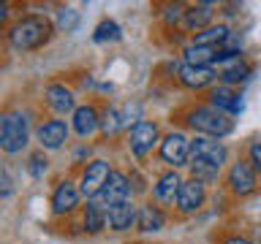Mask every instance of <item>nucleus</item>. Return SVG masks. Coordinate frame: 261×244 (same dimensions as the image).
Masks as SVG:
<instances>
[{"instance_id": "nucleus-1", "label": "nucleus", "mask_w": 261, "mask_h": 244, "mask_svg": "<svg viewBox=\"0 0 261 244\" xmlns=\"http://www.w3.org/2000/svg\"><path fill=\"white\" fill-rule=\"evenodd\" d=\"M52 38V22L46 16L30 14L22 16L11 24L8 30V44H11L16 52H33V49H41L46 41Z\"/></svg>"}, {"instance_id": "nucleus-2", "label": "nucleus", "mask_w": 261, "mask_h": 244, "mask_svg": "<svg viewBox=\"0 0 261 244\" xmlns=\"http://www.w3.org/2000/svg\"><path fill=\"white\" fill-rule=\"evenodd\" d=\"M188 128H193L196 133L210 136V138H223L234 130V119L228 114L218 111L215 106H199L188 114Z\"/></svg>"}, {"instance_id": "nucleus-3", "label": "nucleus", "mask_w": 261, "mask_h": 244, "mask_svg": "<svg viewBox=\"0 0 261 244\" xmlns=\"http://www.w3.org/2000/svg\"><path fill=\"white\" fill-rule=\"evenodd\" d=\"M30 128H28V114L22 111H6L0 117V149L6 155H16L28 146Z\"/></svg>"}, {"instance_id": "nucleus-4", "label": "nucleus", "mask_w": 261, "mask_h": 244, "mask_svg": "<svg viewBox=\"0 0 261 244\" xmlns=\"http://www.w3.org/2000/svg\"><path fill=\"white\" fill-rule=\"evenodd\" d=\"M228 158V149L223 146L220 138H210V136H196L191 141V163H204L212 168H223V163Z\"/></svg>"}, {"instance_id": "nucleus-5", "label": "nucleus", "mask_w": 261, "mask_h": 244, "mask_svg": "<svg viewBox=\"0 0 261 244\" xmlns=\"http://www.w3.org/2000/svg\"><path fill=\"white\" fill-rule=\"evenodd\" d=\"M95 201L101 203L106 211L114 209V206H120V203H128L130 201V182H128V176L120 174V171H112L109 182L103 185V190L98 193Z\"/></svg>"}, {"instance_id": "nucleus-6", "label": "nucleus", "mask_w": 261, "mask_h": 244, "mask_svg": "<svg viewBox=\"0 0 261 244\" xmlns=\"http://www.w3.org/2000/svg\"><path fill=\"white\" fill-rule=\"evenodd\" d=\"M226 182H228V187H231V193L242 198V195L256 193V187H258V174H256V168L250 166V160H240V163H234V166L228 168Z\"/></svg>"}, {"instance_id": "nucleus-7", "label": "nucleus", "mask_w": 261, "mask_h": 244, "mask_svg": "<svg viewBox=\"0 0 261 244\" xmlns=\"http://www.w3.org/2000/svg\"><path fill=\"white\" fill-rule=\"evenodd\" d=\"M109 176H112V166L106 160L87 163V168L82 171V182H79L82 195H87V198H98V193L103 190V185L109 182Z\"/></svg>"}, {"instance_id": "nucleus-8", "label": "nucleus", "mask_w": 261, "mask_h": 244, "mask_svg": "<svg viewBox=\"0 0 261 244\" xmlns=\"http://www.w3.org/2000/svg\"><path fill=\"white\" fill-rule=\"evenodd\" d=\"M161 158H163V163H169L174 168L188 166L191 163V141L182 133H169L161 141Z\"/></svg>"}, {"instance_id": "nucleus-9", "label": "nucleus", "mask_w": 261, "mask_h": 244, "mask_svg": "<svg viewBox=\"0 0 261 244\" xmlns=\"http://www.w3.org/2000/svg\"><path fill=\"white\" fill-rule=\"evenodd\" d=\"M204 201H207V185H201L199 179H185L182 187H179V195H177V209L182 211V215H193V211H199L204 206Z\"/></svg>"}, {"instance_id": "nucleus-10", "label": "nucleus", "mask_w": 261, "mask_h": 244, "mask_svg": "<svg viewBox=\"0 0 261 244\" xmlns=\"http://www.w3.org/2000/svg\"><path fill=\"white\" fill-rule=\"evenodd\" d=\"M155 141H158V125L155 122H147L142 119L139 125L130 128V136H128V146L136 158H144V155L152 152Z\"/></svg>"}, {"instance_id": "nucleus-11", "label": "nucleus", "mask_w": 261, "mask_h": 244, "mask_svg": "<svg viewBox=\"0 0 261 244\" xmlns=\"http://www.w3.org/2000/svg\"><path fill=\"white\" fill-rule=\"evenodd\" d=\"M79 198H82V190L65 179V182H60L52 193V211L55 215H68V211H73L79 206Z\"/></svg>"}, {"instance_id": "nucleus-12", "label": "nucleus", "mask_w": 261, "mask_h": 244, "mask_svg": "<svg viewBox=\"0 0 261 244\" xmlns=\"http://www.w3.org/2000/svg\"><path fill=\"white\" fill-rule=\"evenodd\" d=\"M36 138L44 149H60V146L68 141V125L63 119H49L36 130Z\"/></svg>"}, {"instance_id": "nucleus-13", "label": "nucleus", "mask_w": 261, "mask_h": 244, "mask_svg": "<svg viewBox=\"0 0 261 244\" xmlns=\"http://www.w3.org/2000/svg\"><path fill=\"white\" fill-rule=\"evenodd\" d=\"M44 98H46V106L52 111H57V114H73L79 109L76 106V98H73V93L65 84H49L46 87V93H44Z\"/></svg>"}, {"instance_id": "nucleus-14", "label": "nucleus", "mask_w": 261, "mask_h": 244, "mask_svg": "<svg viewBox=\"0 0 261 244\" xmlns=\"http://www.w3.org/2000/svg\"><path fill=\"white\" fill-rule=\"evenodd\" d=\"M136 223H139V209L134 206V201L120 203V206L106 211V225H109L112 231H130Z\"/></svg>"}, {"instance_id": "nucleus-15", "label": "nucleus", "mask_w": 261, "mask_h": 244, "mask_svg": "<svg viewBox=\"0 0 261 244\" xmlns=\"http://www.w3.org/2000/svg\"><path fill=\"white\" fill-rule=\"evenodd\" d=\"M177 79H179V84L188 87V89H201V87H210L212 81L218 79V71L199 68V65H182Z\"/></svg>"}, {"instance_id": "nucleus-16", "label": "nucleus", "mask_w": 261, "mask_h": 244, "mask_svg": "<svg viewBox=\"0 0 261 244\" xmlns=\"http://www.w3.org/2000/svg\"><path fill=\"white\" fill-rule=\"evenodd\" d=\"M71 122H73V130H76V136H82V138L93 136L95 130L101 128V117H98L95 106H79V109L71 114Z\"/></svg>"}, {"instance_id": "nucleus-17", "label": "nucleus", "mask_w": 261, "mask_h": 244, "mask_svg": "<svg viewBox=\"0 0 261 244\" xmlns=\"http://www.w3.org/2000/svg\"><path fill=\"white\" fill-rule=\"evenodd\" d=\"M212 3H196V6H188L185 8V16H182V24L185 30H191L193 36L201 30L210 27V19H212Z\"/></svg>"}, {"instance_id": "nucleus-18", "label": "nucleus", "mask_w": 261, "mask_h": 244, "mask_svg": "<svg viewBox=\"0 0 261 244\" xmlns=\"http://www.w3.org/2000/svg\"><path fill=\"white\" fill-rule=\"evenodd\" d=\"M185 179L177 174V171H166L161 179H158V185L152 187V193H155V198H158L161 203H174L177 201V195H179V187H182Z\"/></svg>"}, {"instance_id": "nucleus-19", "label": "nucleus", "mask_w": 261, "mask_h": 244, "mask_svg": "<svg viewBox=\"0 0 261 244\" xmlns=\"http://www.w3.org/2000/svg\"><path fill=\"white\" fill-rule=\"evenodd\" d=\"M228 38H231V30H228L226 24H210L207 30L196 33L191 44H193V46H207V49H218V52H220V46H223Z\"/></svg>"}, {"instance_id": "nucleus-20", "label": "nucleus", "mask_w": 261, "mask_h": 244, "mask_svg": "<svg viewBox=\"0 0 261 244\" xmlns=\"http://www.w3.org/2000/svg\"><path fill=\"white\" fill-rule=\"evenodd\" d=\"M210 103L215 106L218 111L228 114V117H234V114H240V111H242V101H240V95H234L228 87H218V89H212V93H210Z\"/></svg>"}, {"instance_id": "nucleus-21", "label": "nucleus", "mask_w": 261, "mask_h": 244, "mask_svg": "<svg viewBox=\"0 0 261 244\" xmlns=\"http://www.w3.org/2000/svg\"><path fill=\"white\" fill-rule=\"evenodd\" d=\"M163 223H166V217H163V211L158 206H152V203H144V206H139V231L144 233H155L161 231Z\"/></svg>"}, {"instance_id": "nucleus-22", "label": "nucleus", "mask_w": 261, "mask_h": 244, "mask_svg": "<svg viewBox=\"0 0 261 244\" xmlns=\"http://www.w3.org/2000/svg\"><path fill=\"white\" fill-rule=\"evenodd\" d=\"M248 76H250V65L245 63V60H240V57L228 60L223 68L218 71V79L226 81V87H228V84H240V81H245Z\"/></svg>"}, {"instance_id": "nucleus-23", "label": "nucleus", "mask_w": 261, "mask_h": 244, "mask_svg": "<svg viewBox=\"0 0 261 244\" xmlns=\"http://www.w3.org/2000/svg\"><path fill=\"white\" fill-rule=\"evenodd\" d=\"M182 57H185V65H199V68H210V63H215L220 52L218 49H207V46H193L188 44L182 49Z\"/></svg>"}, {"instance_id": "nucleus-24", "label": "nucleus", "mask_w": 261, "mask_h": 244, "mask_svg": "<svg viewBox=\"0 0 261 244\" xmlns=\"http://www.w3.org/2000/svg\"><path fill=\"white\" fill-rule=\"evenodd\" d=\"M82 223H85V231L87 233L103 231V228H106V209L98 201H90L87 206H85V217H82Z\"/></svg>"}, {"instance_id": "nucleus-25", "label": "nucleus", "mask_w": 261, "mask_h": 244, "mask_svg": "<svg viewBox=\"0 0 261 244\" xmlns=\"http://www.w3.org/2000/svg\"><path fill=\"white\" fill-rule=\"evenodd\" d=\"M188 166H191L193 179H199L201 185H212V182H218V176H220V171H218V168L204 166V163H188Z\"/></svg>"}, {"instance_id": "nucleus-26", "label": "nucleus", "mask_w": 261, "mask_h": 244, "mask_svg": "<svg viewBox=\"0 0 261 244\" xmlns=\"http://www.w3.org/2000/svg\"><path fill=\"white\" fill-rule=\"evenodd\" d=\"M93 38L98 41V44H101V41H120V24L112 22V19H103L95 27V36Z\"/></svg>"}, {"instance_id": "nucleus-27", "label": "nucleus", "mask_w": 261, "mask_h": 244, "mask_svg": "<svg viewBox=\"0 0 261 244\" xmlns=\"http://www.w3.org/2000/svg\"><path fill=\"white\" fill-rule=\"evenodd\" d=\"M120 128H122V114L117 109H106L103 119H101V133L103 136H112V133H117Z\"/></svg>"}, {"instance_id": "nucleus-28", "label": "nucleus", "mask_w": 261, "mask_h": 244, "mask_svg": "<svg viewBox=\"0 0 261 244\" xmlns=\"http://www.w3.org/2000/svg\"><path fill=\"white\" fill-rule=\"evenodd\" d=\"M76 24H79V14L73 8H60L57 11V30L71 33V30H76Z\"/></svg>"}, {"instance_id": "nucleus-29", "label": "nucleus", "mask_w": 261, "mask_h": 244, "mask_svg": "<svg viewBox=\"0 0 261 244\" xmlns=\"http://www.w3.org/2000/svg\"><path fill=\"white\" fill-rule=\"evenodd\" d=\"M30 174L36 179H41L46 174V158H44V155H33V158H30Z\"/></svg>"}, {"instance_id": "nucleus-30", "label": "nucleus", "mask_w": 261, "mask_h": 244, "mask_svg": "<svg viewBox=\"0 0 261 244\" xmlns=\"http://www.w3.org/2000/svg\"><path fill=\"white\" fill-rule=\"evenodd\" d=\"M250 166L256 168V174H261V138H256V141L250 144Z\"/></svg>"}, {"instance_id": "nucleus-31", "label": "nucleus", "mask_w": 261, "mask_h": 244, "mask_svg": "<svg viewBox=\"0 0 261 244\" xmlns=\"http://www.w3.org/2000/svg\"><path fill=\"white\" fill-rule=\"evenodd\" d=\"M11 195V179H8V171H3V198Z\"/></svg>"}, {"instance_id": "nucleus-32", "label": "nucleus", "mask_w": 261, "mask_h": 244, "mask_svg": "<svg viewBox=\"0 0 261 244\" xmlns=\"http://www.w3.org/2000/svg\"><path fill=\"white\" fill-rule=\"evenodd\" d=\"M223 244H250V241H248V239H242V236H228Z\"/></svg>"}]
</instances>
